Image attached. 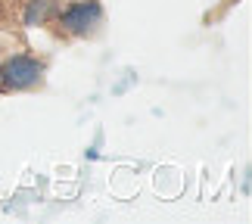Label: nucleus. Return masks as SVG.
I'll use <instances>...</instances> for the list:
<instances>
[{"label":"nucleus","mask_w":252,"mask_h":224,"mask_svg":"<svg viewBox=\"0 0 252 224\" xmlns=\"http://www.w3.org/2000/svg\"><path fill=\"white\" fill-rule=\"evenodd\" d=\"M103 19V9L96 0H84V3H72L65 13L60 16V25L69 34H87L91 28Z\"/></svg>","instance_id":"f03ea898"},{"label":"nucleus","mask_w":252,"mask_h":224,"mask_svg":"<svg viewBox=\"0 0 252 224\" xmlns=\"http://www.w3.org/2000/svg\"><path fill=\"white\" fill-rule=\"evenodd\" d=\"M44 75V60L37 56H25L19 53L13 60H6L0 65V84L6 91H25V87H34Z\"/></svg>","instance_id":"f257e3e1"}]
</instances>
